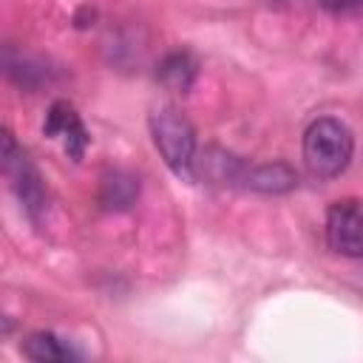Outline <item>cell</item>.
Returning <instances> with one entry per match:
<instances>
[{
  "mask_svg": "<svg viewBox=\"0 0 363 363\" xmlns=\"http://www.w3.org/2000/svg\"><path fill=\"white\" fill-rule=\"evenodd\" d=\"M303 164L318 179H335L340 176L354 153V136L349 125H343L335 116H318L303 130Z\"/></svg>",
  "mask_w": 363,
  "mask_h": 363,
  "instance_id": "cell-1",
  "label": "cell"
},
{
  "mask_svg": "<svg viewBox=\"0 0 363 363\" xmlns=\"http://www.w3.org/2000/svg\"><path fill=\"white\" fill-rule=\"evenodd\" d=\"M147 128L153 136L156 150L162 153L164 164L184 182L196 179V128L190 119L173 108V105H159L147 116Z\"/></svg>",
  "mask_w": 363,
  "mask_h": 363,
  "instance_id": "cell-2",
  "label": "cell"
},
{
  "mask_svg": "<svg viewBox=\"0 0 363 363\" xmlns=\"http://www.w3.org/2000/svg\"><path fill=\"white\" fill-rule=\"evenodd\" d=\"M3 170L11 179V190L20 199L26 216L31 221H40V216L45 210L43 176L34 167V162L28 159V153L23 147H17V142H14V136L9 130H3Z\"/></svg>",
  "mask_w": 363,
  "mask_h": 363,
  "instance_id": "cell-3",
  "label": "cell"
},
{
  "mask_svg": "<svg viewBox=\"0 0 363 363\" xmlns=\"http://www.w3.org/2000/svg\"><path fill=\"white\" fill-rule=\"evenodd\" d=\"M326 244L343 258H363V204L340 199L326 210Z\"/></svg>",
  "mask_w": 363,
  "mask_h": 363,
  "instance_id": "cell-4",
  "label": "cell"
},
{
  "mask_svg": "<svg viewBox=\"0 0 363 363\" xmlns=\"http://www.w3.org/2000/svg\"><path fill=\"white\" fill-rule=\"evenodd\" d=\"M43 133H45V136H62L65 153H68L71 159H77V162L85 156V147H88V142H91V136H88V130H85L79 113L74 111V105H68V102H62V99L48 108L45 122H43Z\"/></svg>",
  "mask_w": 363,
  "mask_h": 363,
  "instance_id": "cell-5",
  "label": "cell"
},
{
  "mask_svg": "<svg viewBox=\"0 0 363 363\" xmlns=\"http://www.w3.org/2000/svg\"><path fill=\"white\" fill-rule=\"evenodd\" d=\"M20 352L28 357V360H37V363H71V360H82V352L68 343L65 337L54 335V332H31L23 343H20Z\"/></svg>",
  "mask_w": 363,
  "mask_h": 363,
  "instance_id": "cell-6",
  "label": "cell"
},
{
  "mask_svg": "<svg viewBox=\"0 0 363 363\" xmlns=\"http://www.w3.org/2000/svg\"><path fill=\"white\" fill-rule=\"evenodd\" d=\"M244 187L267 193V196H281L298 187V173L286 164V162H267V164H255L247 167L244 173Z\"/></svg>",
  "mask_w": 363,
  "mask_h": 363,
  "instance_id": "cell-7",
  "label": "cell"
},
{
  "mask_svg": "<svg viewBox=\"0 0 363 363\" xmlns=\"http://www.w3.org/2000/svg\"><path fill=\"white\" fill-rule=\"evenodd\" d=\"M196 77H199V62H196V57H193L190 51H184V48L164 54V57L159 60V65H156V79H159L167 91H176V94L190 91L193 82H196Z\"/></svg>",
  "mask_w": 363,
  "mask_h": 363,
  "instance_id": "cell-8",
  "label": "cell"
},
{
  "mask_svg": "<svg viewBox=\"0 0 363 363\" xmlns=\"http://www.w3.org/2000/svg\"><path fill=\"white\" fill-rule=\"evenodd\" d=\"M196 167L204 170V179L221 184H238V182L244 184V173H247V164L241 159L218 147H207L201 156H196Z\"/></svg>",
  "mask_w": 363,
  "mask_h": 363,
  "instance_id": "cell-9",
  "label": "cell"
},
{
  "mask_svg": "<svg viewBox=\"0 0 363 363\" xmlns=\"http://www.w3.org/2000/svg\"><path fill=\"white\" fill-rule=\"evenodd\" d=\"M139 199V179L125 173V170H113L102 179L99 187V204L105 210H128L130 204H136Z\"/></svg>",
  "mask_w": 363,
  "mask_h": 363,
  "instance_id": "cell-10",
  "label": "cell"
},
{
  "mask_svg": "<svg viewBox=\"0 0 363 363\" xmlns=\"http://www.w3.org/2000/svg\"><path fill=\"white\" fill-rule=\"evenodd\" d=\"M320 9H326L329 14H360L363 11V0H318Z\"/></svg>",
  "mask_w": 363,
  "mask_h": 363,
  "instance_id": "cell-11",
  "label": "cell"
}]
</instances>
